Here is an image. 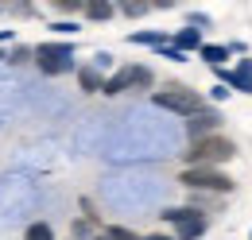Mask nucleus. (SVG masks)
Segmentation results:
<instances>
[{"instance_id": "nucleus-1", "label": "nucleus", "mask_w": 252, "mask_h": 240, "mask_svg": "<svg viewBox=\"0 0 252 240\" xmlns=\"http://www.w3.org/2000/svg\"><path fill=\"white\" fill-rule=\"evenodd\" d=\"M187 167H221V163H233L237 159V140H229L225 132L218 136H206V140H194L183 151Z\"/></svg>"}, {"instance_id": "nucleus-2", "label": "nucleus", "mask_w": 252, "mask_h": 240, "mask_svg": "<svg viewBox=\"0 0 252 240\" xmlns=\"http://www.w3.org/2000/svg\"><path fill=\"white\" fill-rule=\"evenodd\" d=\"M179 186H187L190 194H210V198L237 194L233 175H225L221 167H187V171H179Z\"/></svg>"}, {"instance_id": "nucleus-3", "label": "nucleus", "mask_w": 252, "mask_h": 240, "mask_svg": "<svg viewBox=\"0 0 252 240\" xmlns=\"http://www.w3.org/2000/svg\"><path fill=\"white\" fill-rule=\"evenodd\" d=\"M156 101L159 109H167V113H175V117H183L190 120L194 113H202L210 101H206V93H198V90H190V86H183V82H167L163 90H156Z\"/></svg>"}, {"instance_id": "nucleus-4", "label": "nucleus", "mask_w": 252, "mask_h": 240, "mask_svg": "<svg viewBox=\"0 0 252 240\" xmlns=\"http://www.w3.org/2000/svg\"><path fill=\"white\" fill-rule=\"evenodd\" d=\"M35 66H39V74H47V78L70 74V70H78L74 47H70V43H39V47H35Z\"/></svg>"}, {"instance_id": "nucleus-5", "label": "nucleus", "mask_w": 252, "mask_h": 240, "mask_svg": "<svg viewBox=\"0 0 252 240\" xmlns=\"http://www.w3.org/2000/svg\"><path fill=\"white\" fill-rule=\"evenodd\" d=\"M148 86H156V74H152V66H121V70H113L109 78H105V97H121L128 90H148Z\"/></svg>"}, {"instance_id": "nucleus-6", "label": "nucleus", "mask_w": 252, "mask_h": 240, "mask_svg": "<svg viewBox=\"0 0 252 240\" xmlns=\"http://www.w3.org/2000/svg\"><path fill=\"white\" fill-rule=\"evenodd\" d=\"M221 124H225L221 109L206 105L202 113H194V117L187 120V136H190V144H194V140H206V136H218V132H221Z\"/></svg>"}, {"instance_id": "nucleus-7", "label": "nucleus", "mask_w": 252, "mask_h": 240, "mask_svg": "<svg viewBox=\"0 0 252 240\" xmlns=\"http://www.w3.org/2000/svg\"><path fill=\"white\" fill-rule=\"evenodd\" d=\"M198 59L206 62V66H214V70H218V66H229V59H233V55H229V47H225V43H202Z\"/></svg>"}, {"instance_id": "nucleus-8", "label": "nucleus", "mask_w": 252, "mask_h": 240, "mask_svg": "<svg viewBox=\"0 0 252 240\" xmlns=\"http://www.w3.org/2000/svg\"><path fill=\"white\" fill-rule=\"evenodd\" d=\"M171 47H179L183 55H194V51H202V31H194V28H179V31H175V39H171Z\"/></svg>"}, {"instance_id": "nucleus-9", "label": "nucleus", "mask_w": 252, "mask_h": 240, "mask_svg": "<svg viewBox=\"0 0 252 240\" xmlns=\"http://www.w3.org/2000/svg\"><path fill=\"white\" fill-rule=\"evenodd\" d=\"M128 43H132V47H167V43H171V35H167V31H128Z\"/></svg>"}, {"instance_id": "nucleus-10", "label": "nucleus", "mask_w": 252, "mask_h": 240, "mask_svg": "<svg viewBox=\"0 0 252 240\" xmlns=\"http://www.w3.org/2000/svg\"><path fill=\"white\" fill-rule=\"evenodd\" d=\"M78 86H82V93H101L105 90V74H97L94 66H82L78 70Z\"/></svg>"}, {"instance_id": "nucleus-11", "label": "nucleus", "mask_w": 252, "mask_h": 240, "mask_svg": "<svg viewBox=\"0 0 252 240\" xmlns=\"http://www.w3.org/2000/svg\"><path fill=\"white\" fill-rule=\"evenodd\" d=\"M82 16L94 20V24H105V20L117 16V8H113V4H82Z\"/></svg>"}, {"instance_id": "nucleus-12", "label": "nucleus", "mask_w": 252, "mask_h": 240, "mask_svg": "<svg viewBox=\"0 0 252 240\" xmlns=\"http://www.w3.org/2000/svg\"><path fill=\"white\" fill-rule=\"evenodd\" d=\"M101 240H144V237H136L125 225H105V229H101Z\"/></svg>"}, {"instance_id": "nucleus-13", "label": "nucleus", "mask_w": 252, "mask_h": 240, "mask_svg": "<svg viewBox=\"0 0 252 240\" xmlns=\"http://www.w3.org/2000/svg\"><path fill=\"white\" fill-rule=\"evenodd\" d=\"M24 240H55V233H51V225H47V221H32V225H28V233H24Z\"/></svg>"}, {"instance_id": "nucleus-14", "label": "nucleus", "mask_w": 252, "mask_h": 240, "mask_svg": "<svg viewBox=\"0 0 252 240\" xmlns=\"http://www.w3.org/2000/svg\"><path fill=\"white\" fill-rule=\"evenodd\" d=\"M4 62H12V66L35 62V47H12V55H4Z\"/></svg>"}, {"instance_id": "nucleus-15", "label": "nucleus", "mask_w": 252, "mask_h": 240, "mask_svg": "<svg viewBox=\"0 0 252 240\" xmlns=\"http://www.w3.org/2000/svg\"><path fill=\"white\" fill-rule=\"evenodd\" d=\"M90 66H94L97 74H105V70H113V55H109V51H97V55H94V62H90ZM105 78H109V74H105Z\"/></svg>"}, {"instance_id": "nucleus-16", "label": "nucleus", "mask_w": 252, "mask_h": 240, "mask_svg": "<svg viewBox=\"0 0 252 240\" xmlns=\"http://www.w3.org/2000/svg\"><path fill=\"white\" fill-rule=\"evenodd\" d=\"M156 55H159V59H167V62H187L190 59V55H183V51H179V47H171V43H167V47H159Z\"/></svg>"}, {"instance_id": "nucleus-17", "label": "nucleus", "mask_w": 252, "mask_h": 240, "mask_svg": "<svg viewBox=\"0 0 252 240\" xmlns=\"http://www.w3.org/2000/svg\"><path fill=\"white\" fill-rule=\"evenodd\" d=\"M51 31H55V35H78V24H74V20H55V24H51Z\"/></svg>"}, {"instance_id": "nucleus-18", "label": "nucleus", "mask_w": 252, "mask_h": 240, "mask_svg": "<svg viewBox=\"0 0 252 240\" xmlns=\"http://www.w3.org/2000/svg\"><path fill=\"white\" fill-rule=\"evenodd\" d=\"M229 93H233V90H225V86H210V93H206V101H210V105L218 109V105L225 101V97H229Z\"/></svg>"}, {"instance_id": "nucleus-19", "label": "nucleus", "mask_w": 252, "mask_h": 240, "mask_svg": "<svg viewBox=\"0 0 252 240\" xmlns=\"http://www.w3.org/2000/svg\"><path fill=\"white\" fill-rule=\"evenodd\" d=\"M117 12H121V16H128V20H136V16H144V12H148V4H121Z\"/></svg>"}, {"instance_id": "nucleus-20", "label": "nucleus", "mask_w": 252, "mask_h": 240, "mask_svg": "<svg viewBox=\"0 0 252 240\" xmlns=\"http://www.w3.org/2000/svg\"><path fill=\"white\" fill-rule=\"evenodd\" d=\"M237 70H245V74L252 78V59H241V66H237Z\"/></svg>"}, {"instance_id": "nucleus-21", "label": "nucleus", "mask_w": 252, "mask_h": 240, "mask_svg": "<svg viewBox=\"0 0 252 240\" xmlns=\"http://www.w3.org/2000/svg\"><path fill=\"white\" fill-rule=\"evenodd\" d=\"M16 39V31H0V43H12Z\"/></svg>"}, {"instance_id": "nucleus-22", "label": "nucleus", "mask_w": 252, "mask_h": 240, "mask_svg": "<svg viewBox=\"0 0 252 240\" xmlns=\"http://www.w3.org/2000/svg\"><path fill=\"white\" fill-rule=\"evenodd\" d=\"M144 240H175V237H163V233H152V237H144Z\"/></svg>"}, {"instance_id": "nucleus-23", "label": "nucleus", "mask_w": 252, "mask_h": 240, "mask_svg": "<svg viewBox=\"0 0 252 240\" xmlns=\"http://www.w3.org/2000/svg\"><path fill=\"white\" fill-rule=\"evenodd\" d=\"M249 240H252V233H249Z\"/></svg>"}]
</instances>
